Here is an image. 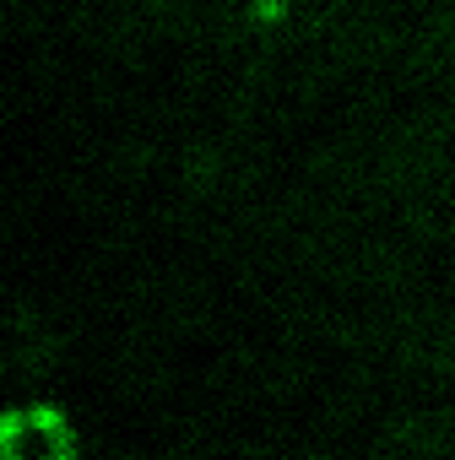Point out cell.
<instances>
[{
  "instance_id": "6da1fadb",
  "label": "cell",
  "mask_w": 455,
  "mask_h": 460,
  "mask_svg": "<svg viewBox=\"0 0 455 460\" xmlns=\"http://www.w3.org/2000/svg\"><path fill=\"white\" fill-rule=\"evenodd\" d=\"M76 422L55 401H17L0 411V460H76Z\"/></svg>"
}]
</instances>
